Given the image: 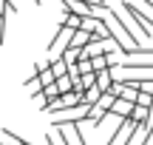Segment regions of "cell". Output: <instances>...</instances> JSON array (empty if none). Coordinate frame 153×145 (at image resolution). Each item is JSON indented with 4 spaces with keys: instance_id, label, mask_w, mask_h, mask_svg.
I'll return each instance as SVG.
<instances>
[{
    "instance_id": "cell-6",
    "label": "cell",
    "mask_w": 153,
    "mask_h": 145,
    "mask_svg": "<svg viewBox=\"0 0 153 145\" xmlns=\"http://www.w3.org/2000/svg\"><path fill=\"white\" fill-rule=\"evenodd\" d=\"M34 3H37V6H43V3H45V0H34Z\"/></svg>"
},
{
    "instance_id": "cell-3",
    "label": "cell",
    "mask_w": 153,
    "mask_h": 145,
    "mask_svg": "<svg viewBox=\"0 0 153 145\" xmlns=\"http://www.w3.org/2000/svg\"><path fill=\"white\" fill-rule=\"evenodd\" d=\"M133 108H136V102H131V100H125V97H119V100L114 102V108H111V117L128 120V117H133Z\"/></svg>"
},
{
    "instance_id": "cell-1",
    "label": "cell",
    "mask_w": 153,
    "mask_h": 145,
    "mask_svg": "<svg viewBox=\"0 0 153 145\" xmlns=\"http://www.w3.org/2000/svg\"><path fill=\"white\" fill-rule=\"evenodd\" d=\"M122 9H125V14L133 20V26L139 28V34H142L145 40H150V37H153V17H150V14H145V11L139 9L136 3H128V0L122 3Z\"/></svg>"
},
{
    "instance_id": "cell-7",
    "label": "cell",
    "mask_w": 153,
    "mask_h": 145,
    "mask_svg": "<svg viewBox=\"0 0 153 145\" xmlns=\"http://www.w3.org/2000/svg\"><path fill=\"white\" fill-rule=\"evenodd\" d=\"M150 128H153V114H150Z\"/></svg>"
},
{
    "instance_id": "cell-4",
    "label": "cell",
    "mask_w": 153,
    "mask_h": 145,
    "mask_svg": "<svg viewBox=\"0 0 153 145\" xmlns=\"http://www.w3.org/2000/svg\"><path fill=\"white\" fill-rule=\"evenodd\" d=\"M48 66H51V71H54V77H57V80L68 77V71H71V68H68V63H65V57H57V60H51Z\"/></svg>"
},
{
    "instance_id": "cell-2",
    "label": "cell",
    "mask_w": 153,
    "mask_h": 145,
    "mask_svg": "<svg viewBox=\"0 0 153 145\" xmlns=\"http://www.w3.org/2000/svg\"><path fill=\"white\" fill-rule=\"evenodd\" d=\"M71 37H74V28H68V26H60V28H57L54 40L48 43V57H51V60H57V57L65 54V49L71 46Z\"/></svg>"
},
{
    "instance_id": "cell-5",
    "label": "cell",
    "mask_w": 153,
    "mask_h": 145,
    "mask_svg": "<svg viewBox=\"0 0 153 145\" xmlns=\"http://www.w3.org/2000/svg\"><path fill=\"white\" fill-rule=\"evenodd\" d=\"M139 6H142L145 14H153V0H139Z\"/></svg>"
}]
</instances>
